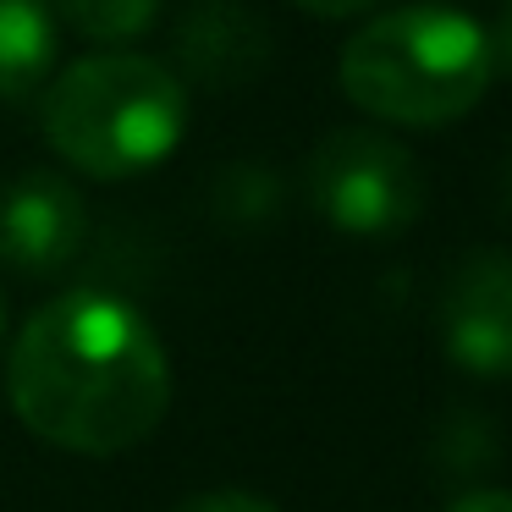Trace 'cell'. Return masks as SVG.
<instances>
[{
  "label": "cell",
  "instance_id": "1",
  "mask_svg": "<svg viewBox=\"0 0 512 512\" xmlns=\"http://www.w3.org/2000/svg\"><path fill=\"white\" fill-rule=\"evenodd\" d=\"M6 386L17 419L39 441L78 457H116L160 430L171 408V358L127 298L67 292L28 314Z\"/></svg>",
  "mask_w": 512,
  "mask_h": 512
},
{
  "label": "cell",
  "instance_id": "2",
  "mask_svg": "<svg viewBox=\"0 0 512 512\" xmlns=\"http://www.w3.org/2000/svg\"><path fill=\"white\" fill-rule=\"evenodd\" d=\"M490 39L452 6L380 12L342 45L336 78L364 116L391 127H446L490 89Z\"/></svg>",
  "mask_w": 512,
  "mask_h": 512
},
{
  "label": "cell",
  "instance_id": "3",
  "mask_svg": "<svg viewBox=\"0 0 512 512\" xmlns=\"http://www.w3.org/2000/svg\"><path fill=\"white\" fill-rule=\"evenodd\" d=\"M188 133V83L155 56L105 50L56 78L45 138L72 171L127 182L160 166Z\"/></svg>",
  "mask_w": 512,
  "mask_h": 512
},
{
  "label": "cell",
  "instance_id": "4",
  "mask_svg": "<svg viewBox=\"0 0 512 512\" xmlns=\"http://www.w3.org/2000/svg\"><path fill=\"white\" fill-rule=\"evenodd\" d=\"M309 199L347 237H397L424 210V171L413 149L375 127H336L309 155Z\"/></svg>",
  "mask_w": 512,
  "mask_h": 512
},
{
  "label": "cell",
  "instance_id": "5",
  "mask_svg": "<svg viewBox=\"0 0 512 512\" xmlns=\"http://www.w3.org/2000/svg\"><path fill=\"white\" fill-rule=\"evenodd\" d=\"M89 243V204L56 171H23L0 188V265L23 281H50Z\"/></svg>",
  "mask_w": 512,
  "mask_h": 512
},
{
  "label": "cell",
  "instance_id": "6",
  "mask_svg": "<svg viewBox=\"0 0 512 512\" xmlns=\"http://www.w3.org/2000/svg\"><path fill=\"white\" fill-rule=\"evenodd\" d=\"M441 342L446 358L468 375L501 380L512 375V254L474 248L452 270L441 298Z\"/></svg>",
  "mask_w": 512,
  "mask_h": 512
},
{
  "label": "cell",
  "instance_id": "7",
  "mask_svg": "<svg viewBox=\"0 0 512 512\" xmlns=\"http://www.w3.org/2000/svg\"><path fill=\"white\" fill-rule=\"evenodd\" d=\"M171 56L182 67L177 72L182 83H199L210 94H237L265 78L276 39H270V23L248 0H193L177 17Z\"/></svg>",
  "mask_w": 512,
  "mask_h": 512
},
{
  "label": "cell",
  "instance_id": "8",
  "mask_svg": "<svg viewBox=\"0 0 512 512\" xmlns=\"http://www.w3.org/2000/svg\"><path fill=\"white\" fill-rule=\"evenodd\" d=\"M56 67L50 0H0V100H28Z\"/></svg>",
  "mask_w": 512,
  "mask_h": 512
},
{
  "label": "cell",
  "instance_id": "9",
  "mask_svg": "<svg viewBox=\"0 0 512 512\" xmlns=\"http://www.w3.org/2000/svg\"><path fill=\"white\" fill-rule=\"evenodd\" d=\"M50 12L94 45H127L160 17V0H50Z\"/></svg>",
  "mask_w": 512,
  "mask_h": 512
},
{
  "label": "cell",
  "instance_id": "10",
  "mask_svg": "<svg viewBox=\"0 0 512 512\" xmlns=\"http://www.w3.org/2000/svg\"><path fill=\"white\" fill-rule=\"evenodd\" d=\"M177 512H281V507H270L265 496H248V490H204Z\"/></svg>",
  "mask_w": 512,
  "mask_h": 512
},
{
  "label": "cell",
  "instance_id": "11",
  "mask_svg": "<svg viewBox=\"0 0 512 512\" xmlns=\"http://www.w3.org/2000/svg\"><path fill=\"white\" fill-rule=\"evenodd\" d=\"M298 12H309V17H364V12H375L380 0H292Z\"/></svg>",
  "mask_w": 512,
  "mask_h": 512
},
{
  "label": "cell",
  "instance_id": "12",
  "mask_svg": "<svg viewBox=\"0 0 512 512\" xmlns=\"http://www.w3.org/2000/svg\"><path fill=\"white\" fill-rule=\"evenodd\" d=\"M446 512H512V490H468Z\"/></svg>",
  "mask_w": 512,
  "mask_h": 512
},
{
  "label": "cell",
  "instance_id": "13",
  "mask_svg": "<svg viewBox=\"0 0 512 512\" xmlns=\"http://www.w3.org/2000/svg\"><path fill=\"white\" fill-rule=\"evenodd\" d=\"M485 39H490V61L501 72H512V0H507V12L496 17V28H485Z\"/></svg>",
  "mask_w": 512,
  "mask_h": 512
}]
</instances>
